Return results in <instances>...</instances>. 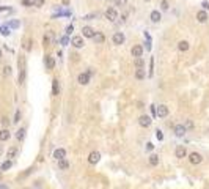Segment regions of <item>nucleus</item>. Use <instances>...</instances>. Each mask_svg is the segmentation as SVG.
Instances as JSON below:
<instances>
[{"instance_id": "obj_1", "label": "nucleus", "mask_w": 209, "mask_h": 189, "mask_svg": "<svg viewBox=\"0 0 209 189\" xmlns=\"http://www.w3.org/2000/svg\"><path fill=\"white\" fill-rule=\"evenodd\" d=\"M25 80V58L19 57V83H24Z\"/></svg>"}, {"instance_id": "obj_2", "label": "nucleus", "mask_w": 209, "mask_h": 189, "mask_svg": "<svg viewBox=\"0 0 209 189\" xmlns=\"http://www.w3.org/2000/svg\"><path fill=\"white\" fill-rule=\"evenodd\" d=\"M189 161H190V164L197 165V164H201V161H203V156H201L200 153L193 151V153H190V156H189Z\"/></svg>"}, {"instance_id": "obj_3", "label": "nucleus", "mask_w": 209, "mask_h": 189, "mask_svg": "<svg viewBox=\"0 0 209 189\" xmlns=\"http://www.w3.org/2000/svg\"><path fill=\"white\" fill-rule=\"evenodd\" d=\"M175 156H176L178 159H183V158L187 156V150H186V146H184V145H178V146H176V150H175Z\"/></svg>"}, {"instance_id": "obj_4", "label": "nucleus", "mask_w": 209, "mask_h": 189, "mask_svg": "<svg viewBox=\"0 0 209 189\" xmlns=\"http://www.w3.org/2000/svg\"><path fill=\"white\" fill-rule=\"evenodd\" d=\"M156 115L159 117V118H164V117H167L168 115V107L165 106V104H161L157 109H156Z\"/></svg>"}, {"instance_id": "obj_5", "label": "nucleus", "mask_w": 209, "mask_h": 189, "mask_svg": "<svg viewBox=\"0 0 209 189\" xmlns=\"http://www.w3.org/2000/svg\"><path fill=\"white\" fill-rule=\"evenodd\" d=\"M99 159H101V153L99 151H91L88 155V162L90 164H97V162H99Z\"/></svg>"}, {"instance_id": "obj_6", "label": "nucleus", "mask_w": 209, "mask_h": 189, "mask_svg": "<svg viewBox=\"0 0 209 189\" xmlns=\"http://www.w3.org/2000/svg\"><path fill=\"white\" fill-rule=\"evenodd\" d=\"M151 117H148V115H142L140 118H138V124L142 126V128H148V126L151 124Z\"/></svg>"}, {"instance_id": "obj_7", "label": "nucleus", "mask_w": 209, "mask_h": 189, "mask_svg": "<svg viewBox=\"0 0 209 189\" xmlns=\"http://www.w3.org/2000/svg\"><path fill=\"white\" fill-rule=\"evenodd\" d=\"M131 54H132V57H134V58H140L142 54H143V47L137 44V46H134L131 49Z\"/></svg>"}, {"instance_id": "obj_8", "label": "nucleus", "mask_w": 209, "mask_h": 189, "mask_svg": "<svg viewBox=\"0 0 209 189\" xmlns=\"http://www.w3.org/2000/svg\"><path fill=\"white\" fill-rule=\"evenodd\" d=\"M112 41H113V44H116V46L123 44V43H124V35H123L121 32H116L113 36H112Z\"/></svg>"}, {"instance_id": "obj_9", "label": "nucleus", "mask_w": 209, "mask_h": 189, "mask_svg": "<svg viewBox=\"0 0 209 189\" xmlns=\"http://www.w3.org/2000/svg\"><path fill=\"white\" fill-rule=\"evenodd\" d=\"M106 17L109 19V20H116L118 19V13H116V10L115 8H107V11H106Z\"/></svg>"}, {"instance_id": "obj_10", "label": "nucleus", "mask_w": 209, "mask_h": 189, "mask_svg": "<svg viewBox=\"0 0 209 189\" xmlns=\"http://www.w3.org/2000/svg\"><path fill=\"white\" fill-rule=\"evenodd\" d=\"M186 132H187V129H186L184 124H176L175 126V136L176 137H184Z\"/></svg>"}, {"instance_id": "obj_11", "label": "nucleus", "mask_w": 209, "mask_h": 189, "mask_svg": "<svg viewBox=\"0 0 209 189\" xmlns=\"http://www.w3.org/2000/svg\"><path fill=\"white\" fill-rule=\"evenodd\" d=\"M71 44L74 46V47H77V49H80V47H83V38L82 36H72V39H71Z\"/></svg>"}, {"instance_id": "obj_12", "label": "nucleus", "mask_w": 209, "mask_h": 189, "mask_svg": "<svg viewBox=\"0 0 209 189\" xmlns=\"http://www.w3.org/2000/svg\"><path fill=\"white\" fill-rule=\"evenodd\" d=\"M77 82L80 83V85H87V83L90 82V74H88V73H82V74H79Z\"/></svg>"}, {"instance_id": "obj_13", "label": "nucleus", "mask_w": 209, "mask_h": 189, "mask_svg": "<svg viewBox=\"0 0 209 189\" xmlns=\"http://www.w3.org/2000/svg\"><path fill=\"white\" fill-rule=\"evenodd\" d=\"M207 19H209V17H207V13H206L204 10H201V11L197 13V20H198L200 24H204Z\"/></svg>"}, {"instance_id": "obj_14", "label": "nucleus", "mask_w": 209, "mask_h": 189, "mask_svg": "<svg viewBox=\"0 0 209 189\" xmlns=\"http://www.w3.org/2000/svg\"><path fill=\"white\" fill-rule=\"evenodd\" d=\"M65 156H66V151L63 150V148H57L54 151V158L57 159V161H60V159H65Z\"/></svg>"}, {"instance_id": "obj_15", "label": "nucleus", "mask_w": 209, "mask_h": 189, "mask_svg": "<svg viewBox=\"0 0 209 189\" xmlns=\"http://www.w3.org/2000/svg\"><path fill=\"white\" fill-rule=\"evenodd\" d=\"M82 33H83V36H85V38H93L94 36V30L91 29V27H83Z\"/></svg>"}, {"instance_id": "obj_16", "label": "nucleus", "mask_w": 209, "mask_h": 189, "mask_svg": "<svg viewBox=\"0 0 209 189\" xmlns=\"http://www.w3.org/2000/svg\"><path fill=\"white\" fill-rule=\"evenodd\" d=\"M93 39H94V43H96V44H102L104 41H106V36H104L101 32H96V33H94V36H93Z\"/></svg>"}, {"instance_id": "obj_17", "label": "nucleus", "mask_w": 209, "mask_h": 189, "mask_svg": "<svg viewBox=\"0 0 209 189\" xmlns=\"http://www.w3.org/2000/svg\"><path fill=\"white\" fill-rule=\"evenodd\" d=\"M149 17H151V20H152V22H154V24H157L159 20L162 19V16H161V13H159L157 10H154V11H151V14H149Z\"/></svg>"}, {"instance_id": "obj_18", "label": "nucleus", "mask_w": 209, "mask_h": 189, "mask_svg": "<svg viewBox=\"0 0 209 189\" xmlns=\"http://www.w3.org/2000/svg\"><path fill=\"white\" fill-rule=\"evenodd\" d=\"M54 66H55L54 57H52V55H47V57H46V68L47 69H54Z\"/></svg>"}, {"instance_id": "obj_19", "label": "nucleus", "mask_w": 209, "mask_h": 189, "mask_svg": "<svg viewBox=\"0 0 209 189\" xmlns=\"http://www.w3.org/2000/svg\"><path fill=\"white\" fill-rule=\"evenodd\" d=\"M8 139H10V131L6 128H3L0 131V142H5V140H8Z\"/></svg>"}, {"instance_id": "obj_20", "label": "nucleus", "mask_w": 209, "mask_h": 189, "mask_svg": "<svg viewBox=\"0 0 209 189\" xmlns=\"http://www.w3.org/2000/svg\"><path fill=\"white\" fill-rule=\"evenodd\" d=\"M189 43H187V41H179V43H178V49H179V51L181 52H187V51H189Z\"/></svg>"}, {"instance_id": "obj_21", "label": "nucleus", "mask_w": 209, "mask_h": 189, "mask_svg": "<svg viewBox=\"0 0 209 189\" xmlns=\"http://www.w3.org/2000/svg\"><path fill=\"white\" fill-rule=\"evenodd\" d=\"M58 92H60L58 80H57V79H54V80H52V95H54V96H57V95H58Z\"/></svg>"}, {"instance_id": "obj_22", "label": "nucleus", "mask_w": 209, "mask_h": 189, "mask_svg": "<svg viewBox=\"0 0 209 189\" xmlns=\"http://www.w3.org/2000/svg\"><path fill=\"white\" fill-rule=\"evenodd\" d=\"M58 169L60 170H66V169H69V162L66 159H60L58 161Z\"/></svg>"}, {"instance_id": "obj_23", "label": "nucleus", "mask_w": 209, "mask_h": 189, "mask_svg": "<svg viewBox=\"0 0 209 189\" xmlns=\"http://www.w3.org/2000/svg\"><path fill=\"white\" fill-rule=\"evenodd\" d=\"M52 36H54L52 32H47V33H46V36H44V39H43V44H44V46H51Z\"/></svg>"}, {"instance_id": "obj_24", "label": "nucleus", "mask_w": 209, "mask_h": 189, "mask_svg": "<svg viewBox=\"0 0 209 189\" xmlns=\"http://www.w3.org/2000/svg\"><path fill=\"white\" fill-rule=\"evenodd\" d=\"M11 165H13L11 159H8V161H5V162L2 164V167H0V170H2V172H6L8 169H11Z\"/></svg>"}, {"instance_id": "obj_25", "label": "nucleus", "mask_w": 209, "mask_h": 189, "mask_svg": "<svg viewBox=\"0 0 209 189\" xmlns=\"http://www.w3.org/2000/svg\"><path fill=\"white\" fill-rule=\"evenodd\" d=\"M145 76H146V73H145V69H142V68H138L137 71H135V77H137L138 80L145 79Z\"/></svg>"}, {"instance_id": "obj_26", "label": "nucleus", "mask_w": 209, "mask_h": 189, "mask_svg": "<svg viewBox=\"0 0 209 189\" xmlns=\"http://www.w3.org/2000/svg\"><path fill=\"white\" fill-rule=\"evenodd\" d=\"M16 153H17V148L16 146H11V148L8 150V153H6V156H8V159H13L16 156Z\"/></svg>"}, {"instance_id": "obj_27", "label": "nucleus", "mask_w": 209, "mask_h": 189, "mask_svg": "<svg viewBox=\"0 0 209 189\" xmlns=\"http://www.w3.org/2000/svg\"><path fill=\"white\" fill-rule=\"evenodd\" d=\"M24 137H25V128H20L16 132V139H17V140H24Z\"/></svg>"}, {"instance_id": "obj_28", "label": "nucleus", "mask_w": 209, "mask_h": 189, "mask_svg": "<svg viewBox=\"0 0 209 189\" xmlns=\"http://www.w3.org/2000/svg\"><path fill=\"white\" fill-rule=\"evenodd\" d=\"M149 164L151 165H157L159 164V156L157 155H151L149 156Z\"/></svg>"}, {"instance_id": "obj_29", "label": "nucleus", "mask_w": 209, "mask_h": 189, "mask_svg": "<svg viewBox=\"0 0 209 189\" xmlns=\"http://www.w3.org/2000/svg\"><path fill=\"white\" fill-rule=\"evenodd\" d=\"M134 65H135L137 68H143L145 61H143V58H135V60H134Z\"/></svg>"}, {"instance_id": "obj_30", "label": "nucleus", "mask_w": 209, "mask_h": 189, "mask_svg": "<svg viewBox=\"0 0 209 189\" xmlns=\"http://www.w3.org/2000/svg\"><path fill=\"white\" fill-rule=\"evenodd\" d=\"M32 2H33V6H36V8H41V6L44 5L46 0H32Z\"/></svg>"}, {"instance_id": "obj_31", "label": "nucleus", "mask_w": 209, "mask_h": 189, "mask_svg": "<svg viewBox=\"0 0 209 189\" xmlns=\"http://www.w3.org/2000/svg\"><path fill=\"white\" fill-rule=\"evenodd\" d=\"M0 33L5 35V36H8L10 35V27H0Z\"/></svg>"}, {"instance_id": "obj_32", "label": "nucleus", "mask_w": 209, "mask_h": 189, "mask_svg": "<svg viewBox=\"0 0 209 189\" xmlns=\"http://www.w3.org/2000/svg\"><path fill=\"white\" fill-rule=\"evenodd\" d=\"M96 13H90V14H87V16H83V19L85 20H91V19H96Z\"/></svg>"}, {"instance_id": "obj_33", "label": "nucleus", "mask_w": 209, "mask_h": 189, "mask_svg": "<svg viewBox=\"0 0 209 189\" xmlns=\"http://www.w3.org/2000/svg\"><path fill=\"white\" fill-rule=\"evenodd\" d=\"M19 25H20L19 20H11V22H10V27H11V29H17Z\"/></svg>"}, {"instance_id": "obj_34", "label": "nucleus", "mask_w": 209, "mask_h": 189, "mask_svg": "<svg viewBox=\"0 0 209 189\" xmlns=\"http://www.w3.org/2000/svg\"><path fill=\"white\" fill-rule=\"evenodd\" d=\"M14 123H19L20 121V110H16V115H14V120H13Z\"/></svg>"}, {"instance_id": "obj_35", "label": "nucleus", "mask_w": 209, "mask_h": 189, "mask_svg": "<svg viewBox=\"0 0 209 189\" xmlns=\"http://www.w3.org/2000/svg\"><path fill=\"white\" fill-rule=\"evenodd\" d=\"M156 137L159 139V140H162V139H164V134H162V131H161V129H157V131H156Z\"/></svg>"}, {"instance_id": "obj_36", "label": "nucleus", "mask_w": 209, "mask_h": 189, "mask_svg": "<svg viewBox=\"0 0 209 189\" xmlns=\"http://www.w3.org/2000/svg\"><path fill=\"white\" fill-rule=\"evenodd\" d=\"M61 44H63V46H68V44H69V38H68V36H63V38H61Z\"/></svg>"}, {"instance_id": "obj_37", "label": "nucleus", "mask_w": 209, "mask_h": 189, "mask_svg": "<svg viewBox=\"0 0 209 189\" xmlns=\"http://www.w3.org/2000/svg\"><path fill=\"white\" fill-rule=\"evenodd\" d=\"M72 32H74V27H72V25H68V27H66V35H71Z\"/></svg>"}, {"instance_id": "obj_38", "label": "nucleus", "mask_w": 209, "mask_h": 189, "mask_svg": "<svg viewBox=\"0 0 209 189\" xmlns=\"http://www.w3.org/2000/svg\"><path fill=\"white\" fill-rule=\"evenodd\" d=\"M187 128H189V129H192V128H193L192 120H187V121H186V129H187Z\"/></svg>"}, {"instance_id": "obj_39", "label": "nucleus", "mask_w": 209, "mask_h": 189, "mask_svg": "<svg viewBox=\"0 0 209 189\" xmlns=\"http://www.w3.org/2000/svg\"><path fill=\"white\" fill-rule=\"evenodd\" d=\"M22 5H24V6H32L33 2H32V0H22Z\"/></svg>"}, {"instance_id": "obj_40", "label": "nucleus", "mask_w": 209, "mask_h": 189, "mask_svg": "<svg viewBox=\"0 0 209 189\" xmlns=\"http://www.w3.org/2000/svg\"><path fill=\"white\" fill-rule=\"evenodd\" d=\"M162 10H168V2H167V0H162Z\"/></svg>"}, {"instance_id": "obj_41", "label": "nucleus", "mask_w": 209, "mask_h": 189, "mask_svg": "<svg viewBox=\"0 0 209 189\" xmlns=\"http://www.w3.org/2000/svg\"><path fill=\"white\" fill-rule=\"evenodd\" d=\"M2 124L5 126V128H6V126H8V124H10V121H8V118H6V117H3V118H2Z\"/></svg>"}, {"instance_id": "obj_42", "label": "nucleus", "mask_w": 209, "mask_h": 189, "mask_svg": "<svg viewBox=\"0 0 209 189\" xmlns=\"http://www.w3.org/2000/svg\"><path fill=\"white\" fill-rule=\"evenodd\" d=\"M115 2H116L118 6H124V5H126V0H115Z\"/></svg>"}, {"instance_id": "obj_43", "label": "nucleus", "mask_w": 209, "mask_h": 189, "mask_svg": "<svg viewBox=\"0 0 209 189\" xmlns=\"http://www.w3.org/2000/svg\"><path fill=\"white\" fill-rule=\"evenodd\" d=\"M3 73H5V76H10L11 74V68L10 66H5V71Z\"/></svg>"}, {"instance_id": "obj_44", "label": "nucleus", "mask_w": 209, "mask_h": 189, "mask_svg": "<svg viewBox=\"0 0 209 189\" xmlns=\"http://www.w3.org/2000/svg\"><path fill=\"white\" fill-rule=\"evenodd\" d=\"M201 6H203V10H204V11L209 10V2H203V3H201Z\"/></svg>"}, {"instance_id": "obj_45", "label": "nucleus", "mask_w": 209, "mask_h": 189, "mask_svg": "<svg viewBox=\"0 0 209 189\" xmlns=\"http://www.w3.org/2000/svg\"><path fill=\"white\" fill-rule=\"evenodd\" d=\"M152 148H154V145H152L151 142H149V143H146V150H148V151H151Z\"/></svg>"}, {"instance_id": "obj_46", "label": "nucleus", "mask_w": 209, "mask_h": 189, "mask_svg": "<svg viewBox=\"0 0 209 189\" xmlns=\"http://www.w3.org/2000/svg\"><path fill=\"white\" fill-rule=\"evenodd\" d=\"M0 11H10V8H6V6H0Z\"/></svg>"}, {"instance_id": "obj_47", "label": "nucleus", "mask_w": 209, "mask_h": 189, "mask_svg": "<svg viewBox=\"0 0 209 189\" xmlns=\"http://www.w3.org/2000/svg\"><path fill=\"white\" fill-rule=\"evenodd\" d=\"M0 155H3V145L0 143Z\"/></svg>"}, {"instance_id": "obj_48", "label": "nucleus", "mask_w": 209, "mask_h": 189, "mask_svg": "<svg viewBox=\"0 0 209 189\" xmlns=\"http://www.w3.org/2000/svg\"><path fill=\"white\" fill-rule=\"evenodd\" d=\"M0 189H8V187H6V186H0Z\"/></svg>"}, {"instance_id": "obj_49", "label": "nucleus", "mask_w": 209, "mask_h": 189, "mask_svg": "<svg viewBox=\"0 0 209 189\" xmlns=\"http://www.w3.org/2000/svg\"><path fill=\"white\" fill-rule=\"evenodd\" d=\"M0 58H2V49H0Z\"/></svg>"}, {"instance_id": "obj_50", "label": "nucleus", "mask_w": 209, "mask_h": 189, "mask_svg": "<svg viewBox=\"0 0 209 189\" xmlns=\"http://www.w3.org/2000/svg\"><path fill=\"white\" fill-rule=\"evenodd\" d=\"M0 178H2V170H0Z\"/></svg>"}, {"instance_id": "obj_51", "label": "nucleus", "mask_w": 209, "mask_h": 189, "mask_svg": "<svg viewBox=\"0 0 209 189\" xmlns=\"http://www.w3.org/2000/svg\"><path fill=\"white\" fill-rule=\"evenodd\" d=\"M146 2H149V0H146Z\"/></svg>"}]
</instances>
